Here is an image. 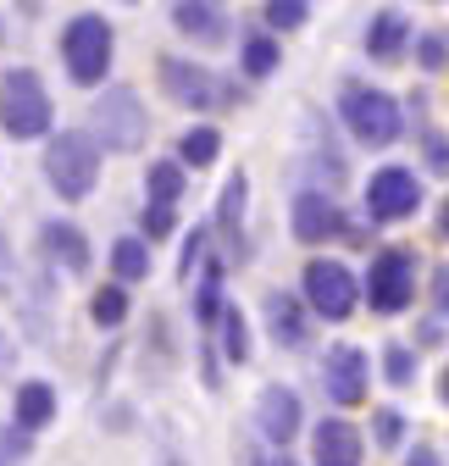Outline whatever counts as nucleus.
<instances>
[{"label": "nucleus", "instance_id": "obj_1", "mask_svg": "<svg viewBox=\"0 0 449 466\" xmlns=\"http://www.w3.org/2000/svg\"><path fill=\"white\" fill-rule=\"evenodd\" d=\"M50 89L34 67H6L0 73V134L6 139H39L50 134Z\"/></svg>", "mask_w": 449, "mask_h": 466}, {"label": "nucleus", "instance_id": "obj_2", "mask_svg": "<svg viewBox=\"0 0 449 466\" xmlns=\"http://www.w3.org/2000/svg\"><path fill=\"white\" fill-rule=\"evenodd\" d=\"M155 78H161V95L184 106V111H222V106H239L244 89L228 84V78H216L211 67L189 62V56H161L155 62Z\"/></svg>", "mask_w": 449, "mask_h": 466}, {"label": "nucleus", "instance_id": "obj_3", "mask_svg": "<svg viewBox=\"0 0 449 466\" xmlns=\"http://www.w3.org/2000/svg\"><path fill=\"white\" fill-rule=\"evenodd\" d=\"M45 178L62 200H89V189L100 184V145L84 128H62L45 145Z\"/></svg>", "mask_w": 449, "mask_h": 466}, {"label": "nucleus", "instance_id": "obj_4", "mask_svg": "<svg viewBox=\"0 0 449 466\" xmlns=\"http://www.w3.org/2000/svg\"><path fill=\"white\" fill-rule=\"evenodd\" d=\"M62 62H67V78L95 89L105 84L111 62H117V34H111V23L100 12H78L67 28H62Z\"/></svg>", "mask_w": 449, "mask_h": 466}, {"label": "nucleus", "instance_id": "obj_5", "mask_svg": "<svg viewBox=\"0 0 449 466\" xmlns=\"http://www.w3.org/2000/svg\"><path fill=\"white\" fill-rule=\"evenodd\" d=\"M339 116H344V128L355 134V145H372V150H388V145L405 134L400 100L388 95V89H372V84H344Z\"/></svg>", "mask_w": 449, "mask_h": 466}, {"label": "nucleus", "instance_id": "obj_6", "mask_svg": "<svg viewBox=\"0 0 449 466\" xmlns=\"http://www.w3.org/2000/svg\"><path fill=\"white\" fill-rule=\"evenodd\" d=\"M145 139H150V111H145L139 89L111 84L95 100V145L117 150V156H134V150H145Z\"/></svg>", "mask_w": 449, "mask_h": 466}, {"label": "nucleus", "instance_id": "obj_7", "mask_svg": "<svg viewBox=\"0 0 449 466\" xmlns=\"http://www.w3.org/2000/svg\"><path fill=\"white\" fill-rule=\"evenodd\" d=\"M361 300L377 311V317H400L411 300H416V256L411 250H377L366 278H361Z\"/></svg>", "mask_w": 449, "mask_h": 466}, {"label": "nucleus", "instance_id": "obj_8", "mask_svg": "<svg viewBox=\"0 0 449 466\" xmlns=\"http://www.w3.org/2000/svg\"><path fill=\"white\" fill-rule=\"evenodd\" d=\"M300 295H305V311H316V317H327V322H344V317L361 306V278H355L344 261L316 256V261H305V272H300Z\"/></svg>", "mask_w": 449, "mask_h": 466}, {"label": "nucleus", "instance_id": "obj_9", "mask_svg": "<svg viewBox=\"0 0 449 466\" xmlns=\"http://www.w3.org/2000/svg\"><path fill=\"white\" fill-rule=\"evenodd\" d=\"M422 206V178L411 167H377L366 184V217L372 222H405Z\"/></svg>", "mask_w": 449, "mask_h": 466}, {"label": "nucleus", "instance_id": "obj_10", "mask_svg": "<svg viewBox=\"0 0 449 466\" xmlns=\"http://www.w3.org/2000/svg\"><path fill=\"white\" fill-rule=\"evenodd\" d=\"M255 428H261V439H266L272 450H289V444L300 439V428H305L300 394H294L289 383H266V389L255 394Z\"/></svg>", "mask_w": 449, "mask_h": 466}, {"label": "nucleus", "instance_id": "obj_11", "mask_svg": "<svg viewBox=\"0 0 449 466\" xmlns=\"http://www.w3.org/2000/svg\"><path fill=\"white\" fill-rule=\"evenodd\" d=\"M366 378H372V367H366V350H361V344H333V350H327V361H322V389H327L333 405H361V400H366Z\"/></svg>", "mask_w": 449, "mask_h": 466}, {"label": "nucleus", "instance_id": "obj_12", "mask_svg": "<svg viewBox=\"0 0 449 466\" xmlns=\"http://www.w3.org/2000/svg\"><path fill=\"white\" fill-rule=\"evenodd\" d=\"M289 228H294L300 245H327V239H344V233H350V217L339 211V200H327V195L316 189V195H294Z\"/></svg>", "mask_w": 449, "mask_h": 466}, {"label": "nucleus", "instance_id": "obj_13", "mask_svg": "<svg viewBox=\"0 0 449 466\" xmlns=\"http://www.w3.org/2000/svg\"><path fill=\"white\" fill-rule=\"evenodd\" d=\"M261 311H266V333H272L277 350H305L311 344V311H305L300 295H289V289H266Z\"/></svg>", "mask_w": 449, "mask_h": 466}, {"label": "nucleus", "instance_id": "obj_14", "mask_svg": "<svg viewBox=\"0 0 449 466\" xmlns=\"http://www.w3.org/2000/svg\"><path fill=\"white\" fill-rule=\"evenodd\" d=\"M361 461H366V439L344 417H322L311 428V466H361Z\"/></svg>", "mask_w": 449, "mask_h": 466}, {"label": "nucleus", "instance_id": "obj_15", "mask_svg": "<svg viewBox=\"0 0 449 466\" xmlns=\"http://www.w3.org/2000/svg\"><path fill=\"white\" fill-rule=\"evenodd\" d=\"M39 250L50 256V267H62V272H73V278H84V272L95 267V250H89V239H84V228H78V222H62V217H50V222L39 228Z\"/></svg>", "mask_w": 449, "mask_h": 466}, {"label": "nucleus", "instance_id": "obj_16", "mask_svg": "<svg viewBox=\"0 0 449 466\" xmlns=\"http://www.w3.org/2000/svg\"><path fill=\"white\" fill-rule=\"evenodd\" d=\"M411 39H416V23H411L400 6H383V12L366 23V56H372V62H383V67L405 62Z\"/></svg>", "mask_w": 449, "mask_h": 466}, {"label": "nucleus", "instance_id": "obj_17", "mask_svg": "<svg viewBox=\"0 0 449 466\" xmlns=\"http://www.w3.org/2000/svg\"><path fill=\"white\" fill-rule=\"evenodd\" d=\"M55 422V389L50 383H17V394H12V428L17 433H39V428H50Z\"/></svg>", "mask_w": 449, "mask_h": 466}, {"label": "nucleus", "instance_id": "obj_18", "mask_svg": "<svg viewBox=\"0 0 449 466\" xmlns=\"http://www.w3.org/2000/svg\"><path fill=\"white\" fill-rule=\"evenodd\" d=\"M244 211H250V178H244V167L234 172L228 184H222V195H216V228H222V239H228L239 256H244Z\"/></svg>", "mask_w": 449, "mask_h": 466}, {"label": "nucleus", "instance_id": "obj_19", "mask_svg": "<svg viewBox=\"0 0 449 466\" xmlns=\"http://www.w3.org/2000/svg\"><path fill=\"white\" fill-rule=\"evenodd\" d=\"M173 28L189 34L195 45H222V39H228V17H222V6H195V0L173 6Z\"/></svg>", "mask_w": 449, "mask_h": 466}, {"label": "nucleus", "instance_id": "obj_20", "mask_svg": "<svg viewBox=\"0 0 449 466\" xmlns=\"http://www.w3.org/2000/svg\"><path fill=\"white\" fill-rule=\"evenodd\" d=\"M184 195H189V172L178 161H150V172H145V206H173L178 211Z\"/></svg>", "mask_w": 449, "mask_h": 466}, {"label": "nucleus", "instance_id": "obj_21", "mask_svg": "<svg viewBox=\"0 0 449 466\" xmlns=\"http://www.w3.org/2000/svg\"><path fill=\"white\" fill-rule=\"evenodd\" d=\"M277 67H284V45L272 34H244L239 39V73L244 78H272Z\"/></svg>", "mask_w": 449, "mask_h": 466}, {"label": "nucleus", "instance_id": "obj_22", "mask_svg": "<svg viewBox=\"0 0 449 466\" xmlns=\"http://www.w3.org/2000/svg\"><path fill=\"white\" fill-rule=\"evenodd\" d=\"M139 278H150V245L139 239V233H123L117 245H111V283H139Z\"/></svg>", "mask_w": 449, "mask_h": 466}, {"label": "nucleus", "instance_id": "obj_23", "mask_svg": "<svg viewBox=\"0 0 449 466\" xmlns=\"http://www.w3.org/2000/svg\"><path fill=\"white\" fill-rule=\"evenodd\" d=\"M195 283H200L195 289V322L211 333L222 322V306H228V300H222V261H200V278Z\"/></svg>", "mask_w": 449, "mask_h": 466}, {"label": "nucleus", "instance_id": "obj_24", "mask_svg": "<svg viewBox=\"0 0 449 466\" xmlns=\"http://www.w3.org/2000/svg\"><path fill=\"white\" fill-rule=\"evenodd\" d=\"M216 156H222V134H216L211 123H200V128H189V134L178 139V167H184V172H189V167L205 172Z\"/></svg>", "mask_w": 449, "mask_h": 466}, {"label": "nucleus", "instance_id": "obj_25", "mask_svg": "<svg viewBox=\"0 0 449 466\" xmlns=\"http://www.w3.org/2000/svg\"><path fill=\"white\" fill-rule=\"evenodd\" d=\"M89 317H95L100 333H117V328L128 322V289H123V283H100L95 300H89Z\"/></svg>", "mask_w": 449, "mask_h": 466}, {"label": "nucleus", "instance_id": "obj_26", "mask_svg": "<svg viewBox=\"0 0 449 466\" xmlns=\"http://www.w3.org/2000/svg\"><path fill=\"white\" fill-rule=\"evenodd\" d=\"M222 356H228L234 367H244L250 361V328H244V311L239 306H222Z\"/></svg>", "mask_w": 449, "mask_h": 466}, {"label": "nucleus", "instance_id": "obj_27", "mask_svg": "<svg viewBox=\"0 0 449 466\" xmlns=\"http://www.w3.org/2000/svg\"><path fill=\"white\" fill-rule=\"evenodd\" d=\"M261 17H266L272 34H294V28L311 23V6L305 0H272V6H261Z\"/></svg>", "mask_w": 449, "mask_h": 466}, {"label": "nucleus", "instance_id": "obj_28", "mask_svg": "<svg viewBox=\"0 0 449 466\" xmlns=\"http://www.w3.org/2000/svg\"><path fill=\"white\" fill-rule=\"evenodd\" d=\"M178 233V211L173 206H145L139 211V239L145 245H161V239H173Z\"/></svg>", "mask_w": 449, "mask_h": 466}, {"label": "nucleus", "instance_id": "obj_29", "mask_svg": "<svg viewBox=\"0 0 449 466\" xmlns=\"http://www.w3.org/2000/svg\"><path fill=\"white\" fill-rule=\"evenodd\" d=\"M372 439H377V450H400L405 444V417L394 411V405L372 411Z\"/></svg>", "mask_w": 449, "mask_h": 466}, {"label": "nucleus", "instance_id": "obj_30", "mask_svg": "<svg viewBox=\"0 0 449 466\" xmlns=\"http://www.w3.org/2000/svg\"><path fill=\"white\" fill-rule=\"evenodd\" d=\"M383 378L394 383V389H405V383L416 378V356H411V344H388V350H383Z\"/></svg>", "mask_w": 449, "mask_h": 466}, {"label": "nucleus", "instance_id": "obj_31", "mask_svg": "<svg viewBox=\"0 0 449 466\" xmlns=\"http://www.w3.org/2000/svg\"><path fill=\"white\" fill-rule=\"evenodd\" d=\"M416 62H422L427 73H444V67H449V34H422V39H416Z\"/></svg>", "mask_w": 449, "mask_h": 466}, {"label": "nucleus", "instance_id": "obj_32", "mask_svg": "<svg viewBox=\"0 0 449 466\" xmlns=\"http://www.w3.org/2000/svg\"><path fill=\"white\" fill-rule=\"evenodd\" d=\"M422 161H427V172H438V178H449V134L427 128V134H422Z\"/></svg>", "mask_w": 449, "mask_h": 466}, {"label": "nucleus", "instance_id": "obj_33", "mask_svg": "<svg viewBox=\"0 0 449 466\" xmlns=\"http://www.w3.org/2000/svg\"><path fill=\"white\" fill-rule=\"evenodd\" d=\"M34 455V444H28V433H17L12 422L6 428H0V466H23Z\"/></svg>", "mask_w": 449, "mask_h": 466}, {"label": "nucleus", "instance_id": "obj_34", "mask_svg": "<svg viewBox=\"0 0 449 466\" xmlns=\"http://www.w3.org/2000/svg\"><path fill=\"white\" fill-rule=\"evenodd\" d=\"M205 239H211L205 228H195L189 239H184V256H178V278H184V283H195V267L205 261Z\"/></svg>", "mask_w": 449, "mask_h": 466}, {"label": "nucleus", "instance_id": "obj_35", "mask_svg": "<svg viewBox=\"0 0 449 466\" xmlns=\"http://www.w3.org/2000/svg\"><path fill=\"white\" fill-rule=\"evenodd\" d=\"M12 367H17V333L0 322V372H12Z\"/></svg>", "mask_w": 449, "mask_h": 466}, {"label": "nucleus", "instance_id": "obj_36", "mask_svg": "<svg viewBox=\"0 0 449 466\" xmlns=\"http://www.w3.org/2000/svg\"><path fill=\"white\" fill-rule=\"evenodd\" d=\"M433 306H438V317H449V267L433 272Z\"/></svg>", "mask_w": 449, "mask_h": 466}, {"label": "nucleus", "instance_id": "obj_37", "mask_svg": "<svg viewBox=\"0 0 449 466\" xmlns=\"http://www.w3.org/2000/svg\"><path fill=\"white\" fill-rule=\"evenodd\" d=\"M405 466H444V461H438L433 444H416V450H405Z\"/></svg>", "mask_w": 449, "mask_h": 466}, {"label": "nucleus", "instance_id": "obj_38", "mask_svg": "<svg viewBox=\"0 0 449 466\" xmlns=\"http://www.w3.org/2000/svg\"><path fill=\"white\" fill-rule=\"evenodd\" d=\"M244 461H250V466H300L289 450H284V455H250V450H244Z\"/></svg>", "mask_w": 449, "mask_h": 466}, {"label": "nucleus", "instance_id": "obj_39", "mask_svg": "<svg viewBox=\"0 0 449 466\" xmlns=\"http://www.w3.org/2000/svg\"><path fill=\"white\" fill-rule=\"evenodd\" d=\"M433 233H438V239H444V245H449V200H444V206H438V222H433Z\"/></svg>", "mask_w": 449, "mask_h": 466}, {"label": "nucleus", "instance_id": "obj_40", "mask_svg": "<svg viewBox=\"0 0 449 466\" xmlns=\"http://www.w3.org/2000/svg\"><path fill=\"white\" fill-rule=\"evenodd\" d=\"M438 400H444V405H449V367H444V372H438Z\"/></svg>", "mask_w": 449, "mask_h": 466}]
</instances>
